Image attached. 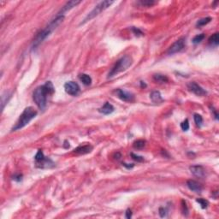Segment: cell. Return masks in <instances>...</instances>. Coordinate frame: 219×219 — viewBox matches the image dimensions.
Listing matches in <instances>:
<instances>
[{
  "label": "cell",
  "mask_w": 219,
  "mask_h": 219,
  "mask_svg": "<svg viewBox=\"0 0 219 219\" xmlns=\"http://www.w3.org/2000/svg\"><path fill=\"white\" fill-rule=\"evenodd\" d=\"M205 34H199V35H196L193 39V44H199V43H200L204 39H205Z\"/></svg>",
  "instance_id": "obj_25"
},
{
  "label": "cell",
  "mask_w": 219,
  "mask_h": 219,
  "mask_svg": "<svg viewBox=\"0 0 219 219\" xmlns=\"http://www.w3.org/2000/svg\"><path fill=\"white\" fill-rule=\"evenodd\" d=\"M114 111H115L114 106L112 105L111 104L109 103V102H106L102 107H100L98 109V112L103 114V115H110V114L113 113Z\"/></svg>",
  "instance_id": "obj_15"
},
{
  "label": "cell",
  "mask_w": 219,
  "mask_h": 219,
  "mask_svg": "<svg viewBox=\"0 0 219 219\" xmlns=\"http://www.w3.org/2000/svg\"><path fill=\"white\" fill-rule=\"evenodd\" d=\"M138 4L144 7H152V5L156 4V1H154V0H140V1H139Z\"/></svg>",
  "instance_id": "obj_23"
},
{
  "label": "cell",
  "mask_w": 219,
  "mask_h": 219,
  "mask_svg": "<svg viewBox=\"0 0 219 219\" xmlns=\"http://www.w3.org/2000/svg\"><path fill=\"white\" fill-rule=\"evenodd\" d=\"M189 170L194 176L198 178H205L206 175V171L202 165H192L189 167Z\"/></svg>",
  "instance_id": "obj_11"
},
{
  "label": "cell",
  "mask_w": 219,
  "mask_h": 219,
  "mask_svg": "<svg viewBox=\"0 0 219 219\" xmlns=\"http://www.w3.org/2000/svg\"><path fill=\"white\" fill-rule=\"evenodd\" d=\"M64 90L68 94H69L71 96H76L80 93L81 87H80L79 84L75 81H68L64 84Z\"/></svg>",
  "instance_id": "obj_8"
},
{
  "label": "cell",
  "mask_w": 219,
  "mask_h": 219,
  "mask_svg": "<svg viewBox=\"0 0 219 219\" xmlns=\"http://www.w3.org/2000/svg\"><path fill=\"white\" fill-rule=\"evenodd\" d=\"M125 217L128 219H130L132 217V210L130 209H127V210H126Z\"/></svg>",
  "instance_id": "obj_33"
},
{
  "label": "cell",
  "mask_w": 219,
  "mask_h": 219,
  "mask_svg": "<svg viewBox=\"0 0 219 219\" xmlns=\"http://www.w3.org/2000/svg\"><path fill=\"white\" fill-rule=\"evenodd\" d=\"M181 128L183 131H188L189 129V122L188 119H185L182 123H181Z\"/></svg>",
  "instance_id": "obj_27"
},
{
  "label": "cell",
  "mask_w": 219,
  "mask_h": 219,
  "mask_svg": "<svg viewBox=\"0 0 219 219\" xmlns=\"http://www.w3.org/2000/svg\"><path fill=\"white\" fill-rule=\"evenodd\" d=\"M132 31H133V33H134V34L136 36H140V35H143V32L141 31L140 29H139V28H137V27H133L132 28Z\"/></svg>",
  "instance_id": "obj_31"
},
{
  "label": "cell",
  "mask_w": 219,
  "mask_h": 219,
  "mask_svg": "<svg viewBox=\"0 0 219 219\" xmlns=\"http://www.w3.org/2000/svg\"><path fill=\"white\" fill-rule=\"evenodd\" d=\"M115 157H115L116 159H117V160H119V159H120V158H121V157H122L121 153H119V152H116V155H115Z\"/></svg>",
  "instance_id": "obj_37"
},
{
  "label": "cell",
  "mask_w": 219,
  "mask_h": 219,
  "mask_svg": "<svg viewBox=\"0 0 219 219\" xmlns=\"http://www.w3.org/2000/svg\"><path fill=\"white\" fill-rule=\"evenodd\" d=\"M187 87H188V89L190 92H192L193 94H194L197 96L204 97V96H206V94H207V92H206V90L204 89L202 87H200L199 84H197L196 82H194V81H191V82L188 83Z\"/></svg>",
  "instance_id": "obj_9"
},
{
  "label": "cell",
  "mask_w": 219,
  "mask_h": 219,
  "mask_svg": "<svg viewBox=\"0 0 219 219\" xmlns=\"http://www.w3.org/2000/svg\"><path fill=\"white\" fill-rule=\"evenodd\" d=\"M93 149H94L93 146H91V145H84V146H81V147H78L77 148H76L73 151V152L76 153V154H78V155H84V154L90 153L93 151Z\"/></svg>",
  "instance_id": "obj_13"
},
{
  "label": "cell",
  "mask_w": 219,
  "mask_h": 219,
  "mask_svg": "<svg viewBox=\"0 0 219 219\" xmlns=\"http://www.w3.org/2000/svg\"><path fill=\"white\" fill-rule=\"evenodd\" d=\"M37 114H38V111L34 107L29 106V107L25 108V110L21 114L16 123L12 128V131H17L23 129L37 116Z\"/></svg>",
  "instance_id": "obj_3"
},
{
  "label": "cell",
  "mask_w": 219,
  "mask_h": 219,
  "mask_svg": "<svg viewBox=\"0 0 219 219\" xmlns=\"http://www.w3.org/2000/svg\"><path fill=\"white\" fill-rule=\"evenodd\" d=\"M212 19L211 17L210 16H208V17H205V18H202L200 20H199L196 23V26L197 27H203V26H206V24H208L209 23H210V21H211Z\"/></svg>",
  "instance_id": "obj_22"
},
{
  "label": "cell",
  "mask_w": 219,
  "mask_h": 219,
  "mask_svg": "<svg viewBox=\"0 0 219 219\" xmlns=\"http://www.w3.org/2000/svg\"><path fill=\"white\" fill-rule=\"evenodd\" d=\"M140 84H141V87H147L146 83H144L143 81H140Z\"/></svg>",
  "instance_id": "obj_38"
},
{
  "label": "cell",
  "mask_w": 219,
  "mask_h": 219,
  "mask_svg": "<svg viewBox=\"0 0 219 219\" xmlns=\"http://www.w3.org/2000/svg\"><path fill=\"white\" fill-rule=\"evenodd\" d=\"M185 39L184 38H180L179 40L174 42L172 45H170V48L167 51L168 55H173V54L180 52L181 51H182L185 47Z\"/></svg>",
  "instance_id": "obj_7"
},
{
  "label": "cell",
  "mask_w": 219,
  "mask_h": 219,
  "mask_svg": "<svg viewBox=\"0 0 219 219\" xmlns=\"http://www.w3.org/2000/svg\"><path fill=\"white\" fill-rule=\"evenodd\" d=\"M131 157H132V158L134 159V161H137V162H143L144 161V157L142 156H139V155H136V154H134V153H131Z\"/></svg>",
  "instance_id": "obj_29"
},
{
  "label": "cell",
  "mask_w": 219,
  "mask_h": 219,
  "mask_svg": "<svg viewBox=\"0 0 219 219\" xmlns=\"http://www.w3.org/2000/svg\"><path fill=\"white\" fill-rule=\"evenodd\" d=\"M34 160H35L36 167H38V168L48 169V168H52L55 166L54 162L51 159L45 157L44 153L41 150H39L38 152L36 153L35 157H34Z\"/></svg>",
  "instance_id": "obj_6"
},
{
  "label": "cell",
  "mask_w": 219,
  "mask_h": 219,
  "mask_svg": "<svg viewBox=\"0 0 219 219\" xmlns=\"http://www.w3.org/2000/svg\"><path fill=\"white\" fill-rule=\"evenodd\" d=\"M11 97V94H9V92H5L4 94H2V96H1V104H2V111H4V109H5V104H7L8 102H9V98Z\"/></svg>",
  "instance_id": "obj_17"
},
{
  "label": "cell",
  "mask_w": 219,
  "mask_h": 219,
  "mask_svg": "<svg viewBox=\"0 0 219 219\" xmlns=\"http://www.w3.org/2000/svg\"><path fill=\"white\" fill-rule=\"evenodd\" d=\"M145 146H146V140H137L133 143L134 148L137 149V150L142 149V148L145 147Z\"/></svg>",
  "instance_id": "obj_21"
},
{
  "label": "cell",
  "mask_w": 219,
  "mask_h": 219,
  "mask_svg": "<svg viewBox=\"0 0 219 219\" xmlns=\"http://www.w3.org/2000/svg\"><path fill=\"white\" fill-rule=\"evenodd\" d=\"M150 98L154 104H161L164 102V98L159 91H153L150 94Z\"/></svg>",
  "instance_id": "obj_16"
},
{
  "label": "cell",
  "mask_w": 219,
  "mask_h": 219,
  "mask_svg": "<svg viewBox=\"0 0 219 219\" xmlns=\"http://www.w3.org/2000/svg\"><path fill=\"white\" fill-rule=\"evenodd\" d=\"M54 92L55 88L51 81H46L44 85L38 87L34 90L33 94V98L40 110L45 111L47 104V97L53 94Z\"/></svg>",
  "instance_id": "obj_1"
},
{
  "label": "cell",
  "mask_w": 219,
  "mask_h": 219,
  "mask_svg": "<svg viewBox=\"0 0 219 219\" xmlns=\"http://www.w3.org/2000/svg\"><path fill=\"white\" fill-rule=\"evenodd\" d=\"M167 214H168V210H167L166 208H164V207H160L159 208V215H160L161 217H166Z\"/></svg>",
  "instance_id": "obj_30"
},
{
  "label": "cell",
  "mask_w": 219,
  "mask_h": 219,
  "mask_svg": "<svg viewBox=\"0 0 219 219\" xmlns=\"http://www.w3.org/2000/svg\"><path fill=\"white\" fill-rule=\"evenodd\" d=\"M13 180L16 182H21L23 180V175L22 174H16L14 175Z\"/></svg>",
  "instance_id": "obj_32"
},
{
  "label": "cell",
  "mask_w": 219,
  "mask_h": 219,
  "mask_svg": "<svg viewBox=\"0 0 219 219\" xmlns=\"http://www.w3.org/2000/svg\"><path fill=\"white\" fill-rule=\"evenodd\" d=\"M122 165L126 167L127 169H132L134 167V164H125V163H122Z\"/></svg>",
  "instance_id": "obj_34"
},
{
  "label": "cell",
  "mask_w": 219,
  "mask_h": 219,
  "mask_svg": "<svg viewBox=\"0 0 219 219\" xmlns=\"http://www.w3.org/2000/svg\"><path fill=\"white\" fill-rule=\"evenodd\" d=\"M153 80L158 82V83H166L169 81V78L165 75H162V74H155L153 76Z\"/></svg>",
  "instance_id": "obj_18"
},
{
  "label": "cell",
  "mask_w": 219,
  "mask_h": 219,
  "mask_svg": "<svg viewBox=\"0 0 219 219\" xmlns=\"http://www.w3.org/2000/svg\"><path fill=\"white\" fill-rule=\"evenodd\" d=\"M79 79L85 86H89L92 84V78H91V76L87 75V74L79 75Z\"/></svg>",
  "instance_id": "obj_19"
},
{
  "label": "cell",
  "mask_w": 219,
  "mask_h": 219,
  "mask_svg": "<svg viewBox=\"0 0 219 219\" xmlns=\"http://www.w3.org/2000/svg\"><path fill=\"white\" fill-rule=\"evenodd\" d=\"M132 63H133V59L130 56H129V55L123 56L119 60H117V62L112 67L111 71L109 72L107 77L108 78H112V77L117 76L118 74H120L122 72L125 71L132 65Z\"/></svg>",
  "instance_id": "obj_4"
},
{
  "label": "cell",
  "mask_w": 219,
  "mask_h": 219,
  "mask_svg": "<svg viewBox=\"0 0 219 219\" xmlns=\"http://www.w3.org/2000/svg\"><path fill=\"white\" fill-rule=\"evenodd\" d=\"M196 201L197 203H199V204L200 205L202 209H206V208H207V206L209 205L208 201L206 200H204V199H197Z\"/></svg>",
  "instance_id": "obj_26"
},
{
  "label": "cell",
  "mask_w": 219,
  "mask_h": 219,
  "mask_svg": "<svg viewBox=\"0 0 219 219\" xmlns=\"http://www.w3.org/2000/svg\"><path fill=\"white\" fill-rule=\"evenodd\" d=\"M211 111H213V113H214L215 118H216V119L217 120V119H218V115H217V111H216V110H215L214 108H213V109L211 108Z\"/></svg>",
  "instance_id": "obj_35"
},
{
  "label": "cell",
  "mask_w": 219,
  "mask_h": 219,
  "mask_svg": "<svg viewBox=\"0 0 219 219\" xmlns=\"http://www.w3.org/2000/svg\"><path fill=\"white\" fill-rule=\"evenodd\" d=\"M187 186L191 191L195 193H200L203 189L201 184L199 183L194 180H188L187 182Z\"/></svg>",
  "instance_id": "obj_14"
},
{
  "label": "cell",
  "mask_w": 219,
  "mask_h": 219,
  "mask_svg": "<svg viewBox=\"0 0 219 219\" xmlns=\"http://www.w3.org/2000/svg\"><path fill=\"white\" fill-rule=\"evenodd\" d=\"M209 45L212 46H217L219 44V34L218 33H215L214 34L210 36L209 38Z\"/></svg>",
  "instance_id": "obj_20"
},
{
  "label": "cell",
  "mask_w": 219,
  "mask_h": 219,
  "mask_svg": "<svg viewBox=\"0 0 219 219\" xmlns=\"http://www.w3.org/2000/svg\"><path fill=\"white\" fill-rule=\"evenodd\" d=\"M81 3V1H75V0H73V1H69V2H67V3L62 7V9H61V10L58 12V15H63V16H64V13H65V12H67L69 10H70V9H73L74 7H76V5H80Z\"/></svg>",
  "instance_id": "obj_12"
},
{
  "label": "cell",
  "mask_w": 219,
  "mask_h": 219,
  "mask_svg": "<svg viewBox=\"0 0 219 219\" xmlns=\"http://www.w3.org/2000/svg\"><path fill=\"white\" fill-rule=\"evenodd\" d=\"M63 147L64 148H69V142H68V140H65L64 141V144H63Z\"/></svg>",
  "instance_id": "obj_36"
},
{
  "label": "cell",
  "mask_w": 219,
  "mask_h": 219,
  "mask_svg": "<svg viewBox=\"0 0 219 219\" xmlns=\"http://www.w3.org/2000/svg\"><path fill=\"white\" fill-rule=\"evenodd\" d=\"M63 19H64V16H63V15H58L54 19H52L49 23V24L38 35L36 36V38L34 39V42H33V45H32V50H35L43 41H45L47 37H49L51 34V33L61 23H63Z\"/></svg>",
  "instance_id": "obj_2"
},
{
  "label": "cell",
  "mask_w": 219,
  "mask_h": 219,
  "mask_svg": "<svg viewBox=\"0 0 219 219\" xmlns=\"http://www.w3.org/2000/svg\"><path fill=\"white\" fill-rule=\"evenodd\" d=\"M116 96L124 102H133L134 100V95L125 90L117 89L116 91Z\"/></svg>",
  "instance_id": "obj_10"
},
{
  "label": "cell",
  "mask_w": 219,
  "mask_h": 219,
  "mask_svg": "<svg viewBox=\"0 0 219 219\" xmlns=\"http://www.w3.org/2000/svg\"><path fill=\"white\" fill-rule=\"evenodd\" d=\"M193 119L198 127H201L202 123H203V117H202L200 114H194L193 116Z\"/></svg>",
  "instance_id": "obj_24"
},
{
  "label": "cell",
  "mask_w": 219,
  "mask_h": 219,
  "mask_svg": "<svg viewBox=\"0 0 219 219\" xmlns=\"http://www.w3.org/2000/svg\"><path fill=\"white\" fill-rule=\"evenodd\" d=\"M182 213L185 216H188V206H187V203L184 200L182 201Z\"/></svg>",
  "instance_id": "obj_28"
},
{
  "label": "cell",
  "mask_w": 219,
  "mask_h": 219,
  "mask_svg": "<svg viewBox=\"0 0 219 219\" xmlns=\"http://www.w3.org/2000/svg\"><path fill=\"white\" fill-rule=\"evenodd\" d=\"M114 4V1H111V0H105V1H101L99 2L98 5H96L94 7V9H92L90 11L89 13L87 15V16L84 18V20L80 23L79 26H81V25H84L87 23L90 22L91 20H93L94 18H95L96 16H98L99 14L101 12H103L104 10H105L106 9H108L110 6L111 5Z\"/></svg>",
  "instance_id": "obj_5"
}]
</instances>
